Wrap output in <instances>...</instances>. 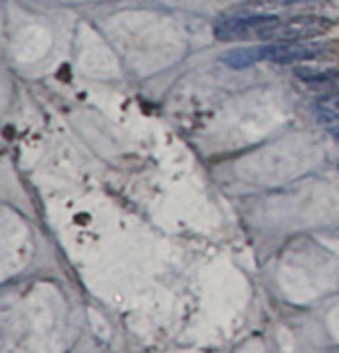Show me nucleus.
I'll list each match as a JSON object with an SVG mask.
<instances>
[{"mask_svg": "<svg viewBox=\"0 0 339 353\" xmlns=\"http://www.w3.org/2000/svg\"><path fill=\"white\" fill-rule=\"evenodd\" d=\"M282 18L274 14H248V17L226 18L214 28V38L220 42H236V40H264L270 28Z\"/></svg>", "mask_w": 339, "mask_h": 353, "instance_id": "1", "label": "nucleus"}, {"mask_svg": "<svg viewBox=\"0 0 339 353\" xmlns=\"http://www.w3.org/2000/svg\"><path fill=\"white\" fill-rule=\"evenodd\" d=\"M331 28V20L322 17H294L280 20L274 28H270L264 40L270 42H294V40H309Z\"/></svg>", "mask_w": 339, "mask_h": 353, "instance_id": "2", "label": "nucleus"}, {"mask_svg": "<svg viewBox=\"0 0 339 353\" xmlns=\"http://www.w3.org/2000/svg\"><path fill=\"white\" fill-rule=\"evenodd\" d=\"M322 44H311L306 40L294 42H278V44H264V62L274 64H294V62H307L316 60L323 54Z\"/></svg>", "mask_w": 339, "mask_h": 353, "instance_id": "3", "label": "nucleus"}, {"mask_svg": "<svg viewBox=\"0 0 339 353\" xmlns=\"http://www.w3.org/2000/svg\"><path fill=\"white\" fill-rule=\"evenodd\" d=\"M220 62L232 70H246L250 65L264 62V46H246L225 52L220 56Z\"/></svg>", "mask_w": 339, "mask_h": 353, "instance_id": "4", "label": "nucleus"}, {"mask_svg": "<svg viewBox=\"0 0 339 353\" xmlns=\"http://www.w3.org/2000/svg\"><path fill=\"white\" fill-rule=\"evenodd\" d=\"M338 70L331 65H300L296 68V76L309 83H323L338 78Z\"/></svg>", "mask_w": 339, "mask_h": 353, "instance_id": "5", "label": "nucleus"}, {"mask_svg": "<svg viewBox=\"0 0 339 353\" xmlns=\"http://www.w3.org/2000/svg\"><path fill=\"white\" fill-rule=\"evenodd\" d=\"M316 110H318V119H322L323 123L339 121V92L320 97L316 101Z\"/></svg>", "mask_w": 339, "mask_h": 353, "instance_id": "6", "label": "nucleus"}, {"mask_svg": "<svg viewBox=\"0 0 339 353\" xmlns=\"http://www.w3.org/2000/svg\"><path fill=\"white\" fill-rule=\"evenodd\" d=\"M278 2H286V4H291V2H306V0H278Z\"/></svg>", "mask_w": 339, "mask_h": 353, "instance_id": "7", "label": "nucleus"}]
</instances>
